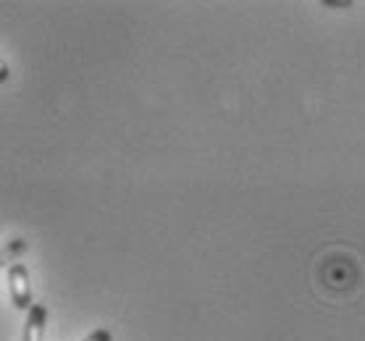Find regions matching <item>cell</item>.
I'll return each mask as SVG.
<instances>
[{
  "instance_id": "6da1fadb",
  "label": "cell",
  "mask_w": 365,
  "mask_h": 341,
  "mask_svg": "<svg viewBox=\"0 0 365 341\" xmlns=\"http://www.w3.org/2000/svg\"><path fill=\"white\" fill-rule=\"evenodd\" d=\"M9 283H11V297L19 310L32 308V286H29V271L24 263H14L9 268Z\"/></svg>"
},
{
  "instance_id": "5b68a950",
  "label": "cell",
  "mask_w": 365,
  "mask_h": 341,
  "mask_svg": "<svg viewBox=\"0 0 365 341\" xmlns=\"http://www.w3.org/2000/svg\"><path fill=\"white\" fill-rule=\"evenodd\" d=\"M9 66H6V61L0 58V82H6V79H9Z\"/></svg>"
},
{
  "instance_id": "7a4b0ae2",
  "label": "cell",
  "mask_w": 365,
  "mask_h": 341,
  "mask_svg": "<svg viewBox=\"0 0 365 341\" xmlns=\"http://www.w3.org/2000/svg\"><path fill=\"white\" fill-rule=\"evenodd\" d=\"M45 320H48V308H45V305H32V308H29V315H26L21 341H42Z\"/></svg>"
},
{
  "instance_id": "3957f363",
  "label": "cell",
  "mask_w": 365,
  "mask_h": 341,
  "mask_svg": "<svg viewBox=\"0 0 365 341\" xmlns=\"http://www.w3.org/2000/svg\"><path fill=\"white\" fill-rule=\"evenodd\" d=\"M24 250H26V241L24 239H14L6 250H0V266H9L11 260L16 258L19 252H24Z\"/></svg>"
},
{
  "instance_id": "277c9868",
  "label": "cell",
  "mask_w": 365,
  "mask_h": 341,
  "mask_svg": "<svg viewBox=\"0 0 365 341\" xmlns=\"http://www.w3.org/2000/svg\"><path fill=\"white\" fill-rule=\"evenodd\" d=\"M84 341H110V331H106V328H98V331H92Z\"/></svg>"
}]
</instances>
